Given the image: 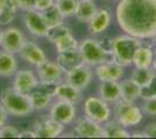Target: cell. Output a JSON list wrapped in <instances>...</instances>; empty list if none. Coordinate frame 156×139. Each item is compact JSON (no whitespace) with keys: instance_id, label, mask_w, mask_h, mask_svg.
Segmentation results:
<instances>
[{"instance_id":"22","label":"cell","mask_w":156,"mask_h":139,"mask_svg":"<svg viewBox=\"0 0 156 139\" xmlns=\"http://www.w3.org/2000/svg\"><path fill=\"white\" fill-rule=\"evenodd\" d=\"M103 126V138H130V132L127 127L122 126L118 121L108 119L101 124Z\"/></svg>"},{"instance_id":"33","label":"cell","mask_w":156,"mask_h":139,"mask_svg":"<svg viewBox=\"0 0 156 139\" xmlns=\"http://www.w3.org/2000/svg\"><path fill=\"white\" fill-rule=\"evenodd\" d=\"M142 106L141 109L143 111V115H148L151 117H156V94L150 95H142Z\"/></svg>"},{"instance_id":"45","label":"cell","mask_w":156,"mask_h":139,"mask_svg":"<svg viewBox=\"0 0 156 139\" xmlns=\"http://www.w3.org/2000/svg\"><path fill=\"white\" fill-rule=\"evenodd\" d=\"M110 1H115V0H110Z\"/></svg>"},{"instance_id":"36","label":"cell","mask_w":156,"mask_h":139,"mask_svg":"<svg viewBox=\"0 0 156 139\" xmlns=\"http://www.w3.org/2000/svg\"><path fill=\"white\" fill-rule=\"evenodd\" d=\"M19 2V8L22 11H30V9H35V4L36 0H18Z\"/></svg>"},{"instance_id":"35","label":"cell","mask_w":156,"mask_h":139,"mask_svg":"<svg viewBox=\"0 0 156 139\" xmlns=\"http://www.w3.org/2000/svg\"><path fill=\"white\" fill-rule=\"evenodd\" d=\"M54 5H55V0H36L35 9L40 11V12H43Z\"/></svg>"},{"instance_id":"2","label":"cell","mask_w":156,"mask_h":139,"mask_svg":"<svg viewBox=\"0 0 156 139\" xmlns=\"http://www.w3.org/2000/svg\"><path fill=\"white\" fill-rule=\"evenodd\" d=\"M0 106L6 113L15 117H25L34 111L28 94L16 92L13 87L4 89L0 95Z\"/></svg>"},{"instance_id":"43","label":"cell","mask_w":156,"mask_h":139,"mask_svg":"<svg viewBox=\"0 0 156 139\" xmlns=\"http://www.w3.org/2000/svg\"><path fill=\"white\" fill-rule=\"evenodd\" d=\"M150 40H151V45H153V48H155L156 49V34L150 38Z\"/></svg>"},{"instance_id":"24","label":"cell","mask_w":156,"mask_h":139,"mask_svg":"<svg viewBox=\"0 0 156 139\" xmlns=\"http://www.w3.org/2000/svg\"><path fill=\"white\" fill-rule=\"evenodd\" d=\"M18 71V61L14 53H9L7 51H0V77L9 78L13 77Z\"/></svg>"},{"instance_id":"26","label":"cell","mask_w":156,"mask_h":139,"mask_svg":"<svg viewBox=\"0 0 156 139\" xmlns=\"http://www.w3.org/2000/svg\"><path fill=\"white\" fill-rule=\"evenodd\" d=\"M56 61L64 68L65 71L80 64V63H83L78 49L77 50H71V51H65V52H59L57 55Z\"/></svg>"},{"instance_id":"21","label":"cell","mask_w":156,"mask_h":139,"mask_svg":"<svg viewBox=\"0 0 156 139\" xmlns=\"http://www.w3.org/2000/svg\"><path fill=\"white\" fill-rule=\"evenodd\" d=\"M154 49L153 45H144L141 44L136 49V51L133 56V63L132 65L134 67H151L153 64V59H154Z\"/></svg>"},{"instance_id":"44","label":"cell","mask_w":156,"mask_h":139,"mask_svg":"<svg viewBox=\"0 0 156 139\" xmlns=\"http://www.w3.org/2000/svg\"><path fill=\"white\" fill-rule=\"evenodd\" d=\"M0 37H1V30H0Z\"/></svg>"},{"instance_id":"5","label":"cell","mask_w":156,"mask_h":139,"mask_svg":"<svg viewBox=\"0 0 156 139\" xmlns=\"http://www.w3.org/2000/svg\"><path fill=\"white\" fill-rule=\"evenodd\" d=\"M114 117L125 127H133L141 123L143 118V111L141 107L126 100H119L114 103Z\"/></svg>"},{"instance_id":"32","label":"cell","mask_w":156,"mask_h":139,"mask_svg":"<svg viewBox=\"0 0 156 139\" xmlns=\"http://www.w3.org/2000/svg\"><path fill=\"white\" fill-rule=\"evenodd\" d=\"M43 123L46 125V129L50 138H56V137H59L62 133L64 132V126L62 123H59L57 121L52 119L50 116L49 117H43Z\"/></svg>"},{"instance_id":"17","label":"cell","mask_w":156,"mask_h":139,"mask_svg":"<svg viewBox=\"0 0 156 139\" xmlns=\"http://www.w3.org/2000/svg\"><path fill=\"white\" fill-rule=\"evenodd\" d=\"M82 92L80 89L76 88L75 86L70 85L69 82H59L57 85H55L54 87V98H56L57 100H62L65 102H70L73 104H77L82 101Z\"/></svg>"},{"instance_id":"10","label":"cell","mask_w":156,"mask_h":139,"mask_svg":"<svg viewBox=\"0 0 156 139\" xmlns=\"http://www.w3.org/2000/svg\"><path fill=\"white\" fill-rule=\"evenodd\" d=\"M25 42H26V37L19 28L8 27L6 29L1 30L0 46L4 51L14 53V55L19 53Z\"/></svg>"},{"instance_id":"3","label":"cell","mask_w":156,"mask_h":139,"mask_svg":"<svg viewBox=\"0 0 156 139\" xmlns=\"http://www.w3.org/2000/svg\"><path fill=\"white\" fill-rule=\"evenodd\" d=\"M141 44L142 40L137 37L130 36L128 34L119 35L112 38V49H111L112 57L124 67L130 66L133 63V56Z\"/></svg>"},{"instance_id":"40","label":"cell","mask_w":156,"mask_h":139,"mask_svg":"<svg viewBox=\"0 0 156 139\" xmlns=\"http://www.w3.org/2000/svg\"><path fill=\"white\" fill-rule=\"evenodd\" d=\"M130 137L133 138H146V134L143 131H134L130 133Z\"/></svg>"},{"instance_id":"16","label":"cell","mask_w":156,"mask_h":139,"mask_svg":"<svg viewBox=\"0 0 156 139\" xmlns=\"http://www.w3.org/2000/svg\"><path fill=\"white\" fill-rule=\"evenodd\" d=\"M124 68L125 67L121 64H119L117 60L110 59L96 66V75L100 81L105 80L119 81L124 77Z\"/></svg>"},{"instance_id":"15","label":"cell","mask_w":156,"mask_h":139,"mask_svg":"<svg viewBox=\"0 0 156 139\" xmlns=\"http://www.w3.org/2000/svg\"><path fill=\"white\" fill-rule=\"evenodd\" d=\"M13 77V88L22 94H29L39 84L37 77L30 70H19Z\"/></svg>"},{"instance_id":"31","label":"cell","mask_w":156,"mask_h":139,"mask_svg":"<svg viewBox=\"0 0 156 139\" xmlns=\"http://www.w3.org/2000/svg\"><path fill=\"white\" fill-rule=\"evenodd\" d=\"M78 0H55V6L64 15V18L73 16L77 8Z\"/></svg>"},{"instance_id":"11","label":"cell","mask_w":156,"mask_h":139,"mask_svg":"<svg viewBox=\"0 0 156 139\" xmlns=\"http://www.w3.org/2000/svg\"><path fill=\"white\" fill-rule=\"evenodd\" d=\"M76 104L65 102L62 100H56L55 102H51L50 104V111L49 116L52 119L62 123L63 125H69L72 122H75L77 116Z\"/></svg>"},{"instance_id":"34","label":"cell","mask_w":156,"mask_h":139,"mask_svg":"<svg viewBox=\"0 0 156 139\" xmlns=\"http://www.w3.org/2000/svg\"><path fill=\"white\" fill-rule=\"evenodd\" d=\"M19 130L13 125H2L0 127V138H18Z\"/></svg>"},{"instance_id":"41","label":"cell","mask_w":156,"mask_h":139,"mask_svg":"<svg viewBox=\"0 0 156 139\" xmlns=\"http://www.w3.org/2000/svg\"><path fill=\"white\" fill-rule=\"evenodd\" d=\"M8 1H9V0H0V11L8 4Z\"/></svg>"},{"instance_id":"13","label":"cell","mask_w":156,"mask_h":139,"mask_svg":"<svg viewBox=\"0 0 156 139\" xmlns=\"http://www.w3.org/2000/svg\"><path fill=\"white\" fill-rule=\"evenodd\" d=\"M23 23L30 35L35 37H46L48 26L40 11L36 9L26 11L23 15Z\"/></svg>"},{"instance_id":"39","label":"cell","mask_w":156,"mask_h":139,"mask_svg":"<svg viewBox=\"0 0 156 139\" xmlns=\"http://www.w3.org/2000/svg\"><path fill=\"white\" fill-rule=\"evenodd\" d=\"M7 118H8V114L6 113V110L2 107L0 106V127L6 124Z\"/></svg>"},{"instance_id":"6","label":"cell","mask_w":156,"mask_h":139,"mask_svg":"<svg viewBox=\"0 0 156 139\" xmlns=\"http://www.w3.org/2000/svg\"><path fill=\"white\" fill-rule=\"evenodd\" d=\"M84 115L92 121L103 124L111 118V108L108 103L99 96H89L83 106Z\"/></svg>"},{"instance_id":"28","label":"cell","mask_w":156,"mask_h":139,"mask_svg":"<svg viewBox=\"0 0 156 139\" xmlns=\"http://www.w3.org/2000/svg\"><path fill=\"white\" fill-rule=\"evenodd\" d=\"M41 13H42V16H43V19L46 21L48 28L57 26L59 23H63L65 20L64 15L59 12L58 8L55 5L51 6L50 8L46 9V11H43V12H41Z\"/></svg>"},{"instance_id":"19","label":"cell","mask_w":156,"mask_h":139,"mask_svg":"<svg viewBox=\"0 0 156 139\" xmlns=\"http://www.w3.org/2000/svg\"><path fill=\"white\" fill-rule=\"evenodd\" d=\"M98 93H99V98L106 101L108 104L115 103L119 100H121L120 82L114 81V80L100 81V84L98 86Z\"/></svg>"},{"instance_id":"14","label":"cell","mask_w":156,"mask_h":139,"mask_svg":"<svg viewBox=\"0 0 156 139\" xmlns=\"http://www.w3.org/2000/svg\"><path fill=\"white\" fill-rule=\"evenodd\" d=\"M19 55L26 63H28V64H30V65L35 67L40 66L41 64H43L44 61L48 60L46 53L42 50V48L37 45L33 41L26 40L23 46L20 50Z\"/></svg>"},{"instance_id":"1","label":"cell","mask_w":156,"mask_h":139,"mask_svg":"<svg viewBox=\"0 0 156 139\" xmlns=\"http://www.w3.org/2000/svg\"><path fill=\"white\" fill-rule=\"evenodd\" d=\"M115 20L125 34L149 40L156 34V0H119Z\"/></svg>"},{"instance_id":"29","label":"cell","mask_w":156,"mask_h":139,"mask_svg":"<svg viewBox=\"0 0 156 139\" xmlns=\"http://www.w3.org/2000/svg\"><path fill=\"white\" fill-rule=\"evenodd\" d=\"M54 44H55L57 53H59L65 52V51H71V50H77L78 45H79V41L72 34H69L64 37L59 38L58 41H56Z\"/></svg>"},{"instance_id":"4","label":"cell","mask_w":156,"mask_h":139,"mask_svg":"<svg viewBox=\"0 0 156 139\" xmlns=\"http://www.w3.org/2000/svg\"><path fill=\"white\" fill-rule=\"evenodd\" d=\"M78 50L82 57V61L91 67H96L107 60L113 59L112 53L105 50L99 41L91 37L79 41Z\"/></svg>"},{"instance_id":"30","label":"cell","mask_w":156,"mask_h":139,"mask_svg":"<svg viewBox=\"0 0 156 139\" xmlns=\"http://www.w3.org/2000/svg\"><path fill=\"white\" fill-rule=\"evenodd\" d=\"M69 34H72L71 28L68 26L66 23H59L57 26H54L48 28V31H47V40L50 41L51 43H55L56 41H58L59 38L64 37Z\"/></svg>"},{"instance_id":"20","label":"cell","mask_w":156,"mask_h":139,"mask_svg":"<svg viewBox=\"0 0 156 139\" xmlns=\"http://www.w3.org/2000/svg\"><path fill=\"white\" fill-rule=\"evenodd\" d=\"M156 78V72L153 67H134L130 73V79L134 80L139 86L144 89H148Z\"/></svg>"},{"instance_id":"37","label":"cell","mask_w":156,"mask_h":139,"mask_svg":"<svg viewBox=\"0 0 156 139\" xmlns=\"http://www.w3.org/2000/svg\"><path fill=\"white\" fill-rule=\"evenodd\" d=\"M143 132L146 138H156V123H150L144 127Z\"/></svg>"},{"instance_id":"23","label":"cell","mask_w":156,"mask_h":139,"mask_svg":"<svg viewBox=\"0 0 156 139\" xmlns=\"http://www.w3.org/2000/svg\"><path fill=\"white\" fill-rule=\"evenodd\" d=\"M120 88H121V99L126 101L135 102L136 100L141 99L143 95V89L130 78L122 80L120 82Z\"/></svg>"},{"instance_id":"25","label":"cell","mask_w":156,"mask_h":139,"mask_svg":"<svg viewBox=\"0 0 156 139\" xmlns=\"http://www.w3.org/2000/svg\"><path fill=\"white\" fill-rule=\"evenodd\" d=\"M97 11V6L93 0H78L77 8L75 12L76 20L82 23H87Z\"/></svg>"},{"instance_id":"8","label":"cell","mask_w":156,"mask_h":139,"mask_svg":"<svg viewBox=\"0 0 156 139\" xmlns=\"http://www.w3.org/2000/svg\"><path fill=\"white\" fill-rule=\"evenodd\" d=\"M36 71H37V79L40 82L51 85V86L59 84L64 79L65 75V70L56 60L55 61L47 60L43 64L36 67Z\"/></svg>"},{"instance_id":"42","label":"cell","mask_w":156,"mask_h":139,"mask_svg":"<svg viewBox=\"0 0 156 139\" xmlns=\"http://www.w3.org/2000/svg\"><path fill=\"white\" fill-rule=\"evenodd\" d=\"M151 67H153V70L156 72V51L154 53V59H153V64H151Z\"/></svg>"},{"instance_id":"38","label":"cell","mask_w":156,"mask_h":139,"mask_svg":"<svg viewBox=\"0 0 156 139\" xmlns=\"http://www.w3.org/2000/svg\"><path fill=\"white\" fill-rule=\"evenodd\" d=\"M18 138H36V134L34 132V130H25L19 132Z\"/></svg>"},{"instance_id":"12","label":"cell","mask_w":156,"mask_h":139,"mask_svg":"<svg viewBox=\"0 0 156 139\" xmlns=\"http://www.w3.org/2000/svg\"><path fill=\"white\" fill-rule=\"evenodd\" d=\"M73 133L82 138H103V126L84 115L75 119Z\"/></svg>"},{"instance_id":"9","label":"cell","mask_w":156,"mask_h":139,"mask_svg":"<svg viewBox=\"0 0 156 139\" xmlns=\"http://www.w3.org/2000/svg\"><path fill=\"white\" fill-rule=\"evenodd\" d=\"M54 87L55 86L42 84L39 81L37 86L28 94L34 111H41L50 107L54 99V94H52Z\"/></svg>"},{"instance_id":"7","label":"cell","mask_w":156,"mask_h":139,"mask_svg":"<svg viewBox=\"0 0 156 139\" xmlns=\"http://www.w3.org/2000/svg\"><path fill=\"white\" fill-rule=\"evenodd\" d=\"M92 78H93V72L91 70V66L86 65L84 63H80L76 66L66 70L64 75V80L66 82H69L70 85L75 86L80 91H84L89 87L92 81Z\"/></svg>"},{"instance_id":"27","label":"cell","mask_w":156,"mask_h":139,"mask_svg":"<svg viewBox=\"0 0 156 139\" xmlns=\"http://www.w3.org/2000/svg\"><path fill=\"white\" fill-rule=\"evenodd\" d=\"M19 9L18 0H9L6 6L0 11V26H7L12 23Z\"/></svg>"},{"instance_id":"18","label":"cell","mask_w":156,"mask_h":139,"mask_svg":"<svg viewBox=\"0 0 156 139\" xmlns=\"http://www.w3.org/2000/svg\"><path fill=\"white\" fill-rule=\"evenodd\" d=\"M111 21H112V15L107 8H97L92 19L87 22L89 31L93 36L103 34L110 27Z\"/></svg>"}]
</instances>
